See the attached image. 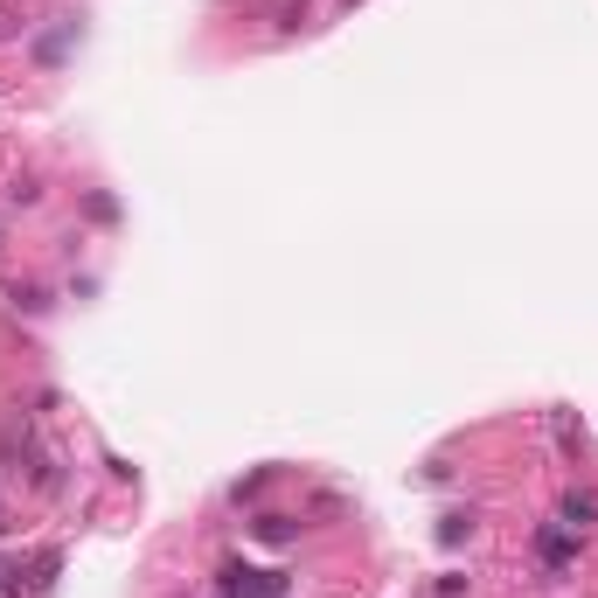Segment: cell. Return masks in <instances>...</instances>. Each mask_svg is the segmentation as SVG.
Returning a JSON list of instances; mask_svg holds the SVG:
<instances>
[{"instance_id": "6da1fadb", "label": "cell", "mask_w": 598, "mask_h": 598, "mask_svg": "<svg viewBox=\"0 0 598 598\" xmlns=\"http://www.w3.org/2000/svg\"><path fill=\"white\" fill-rule=\"evenodd\" d=\"M578 529H564V522H550V529H536V557H543V578L550 585H564L571 578V564H578Z\"/></svg>"}, {"instance_id": "7a4b0ae2", "label": "cell", "mask_w": 598, "mask_h": 598, "mask_svg": "<svg viewBox=\"0 0 598 598\" xmlns=\"http://www.w3.org/2000/svg\"><path fill=\"white\" fill-rule=\"evenodd\" d=\"M223 598H286V571H244V564H223Z\"/></svg>"}, {"instance_id": "3957f363", "label": "cell", "mask_w": 598, "mask_h": 598, "mask_svg": "<svg viewBox=\"0 0 598 598\" xmlns=\"http://www.w3.org/2000/svg\"><path fill=\"white\" fill-rule=\"evenodd\" d=\"M557 522L585 536V529L598 522V494H592V487H571V494H564V508H557Z\"/></svg>"}, {"instance_id": "277c9868", "label": "cell", "mask_w": 598, "mask_h": 598, "mask_svg": "<svg viewBox=\"0 0 598 598\" xmlns=\"http://www.w3.org/2000/svg\"><path fill=\"white\" fill-rule=\"evenodd\" d=\"M466 536H473V508H452L446 522H439V543H446V550H459Z\"/></svg>"}, {"instance_id": "5b68a950", "label": "cell", "mask_w": 598, "mask_h": 598, "mask_svg": "<svg viewBox=\"0 0 598 598\" xmlns=\"http://www.w3.org/2000/svg\"><path fill=\"white\" fill-rule=\"evenodd\" d=\"M258 536L265 543H293L299 529H293V515H258Z\"/></svg>"}]
</instances>
